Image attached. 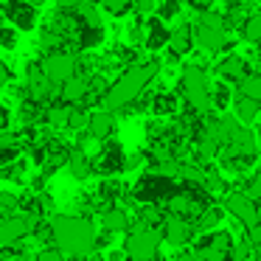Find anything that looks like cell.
<instances>
[{
  "label": "cell",
  "instance_id": "cell-1",
  "mask_svg": "<svg viewBox=\"0 0 261 261\" xmlns=\"http://www.w3.org/2000/svg\"><path fill=\"white\" fill-rule=\"evenodd\" d=\"M51 236L54 244L62 255H73V258H82V255H90L93 247H96V230L87 219H79V216H54L51 219Z\"/></svg>",
  "mask_w": 261,
  "mask_h": 261
},
{
  "label": "cell",
  "instance_id": "cell-2",
  "mask_svg": "<svg viewBox=\"0 0 261 261\" xmlns=\"http://www.w3.org/2000/svg\"><path fill=\"white\" fill-rule=\"evenodd\" d=\"M158 70H160L158 62H143V65L129 68L107 93H104V110H107V113H115V110H124L126 104H132L141 96L143 87L158 76Z\"/></svg>",
  "mask_w": 261,
  "mask_h": 261
},
{
  "label": "cell",
  "instance_id": "cell-3",
  "mask_svg": "<svg viewBox=\"0 0 261 261\" xmlns=\"http://www.w3.org/2000/svg\"><path fill=\"white\" fill-rule=\"evenodd\" d=\"M160 244H163V233L158 227H138L126 236L124 255L132 261H152L158 255Z\"/></svg>",
  "mask_w": 261,
  "mask_h": 261
},
{
  "label": "cell",
  "instance_id": "cell-4",
  "mask_svg": "<svg viewBox=\"0 0 261 261\" xmlns=\"http://www.w3.org/2000/svg\"><path fill=\"white\" fill-rule=\"evenodd\" d=\"M182 93H186L188 104L194 110H199V113H205L211 107V87H208V76H205L202 68L188 65L182 70Z\"/></svg>",
  "mask_w": 261,
  "mask_h": 261
},
{
  "label": "cell",
  "instance_id": "cell-5",
  "mask_svg": "<svg viewBox=\"0 0 261 261\" xmlns=\"http://www.w3.org/2000/svg\"><path fill=\"white\" fill-rule=\"evenodd\" d=\"M40 70H42V76L57 87V85H65L68 79H73V76H76V59L70 57V54L54 51V54H48V57L42 59Z\"/></svg>",
  "mask_w": 261,
  "mask_h": 261
},
{
  "label": "cell",
  "instance_id": "cell-6",
  "mask_svg": "<svg viewBox=\"0 0 261 261\" xmlns=\"http://www.w3.org/2000/svg\"><path fill=\"white\" fill-rule=\"evenodd\" d=\"M197 42L199 48H205V51H222V48L227 45V34H225V25H222L219 17H214V14H205L202 23L197 25Z\"/></svg>",
  "mask_w": 261,
  "mask_h": 261
},
{
  "label": "cell",
  "instance_id": "cell-7",
  "mask_svg": "<svg viewBox=\"0 0 261 261\" xmlns=\"http://www.w3.org/2000/svg\"><path fill=\"white\" fill-rule=\"evenodd\" d=\"M0 12H3V17L12 20L14 29H20V31H31L37 25V12L29 0H6V6Z\"/></svg>",
  "mask_w": 261,
  "mask_h": 261
},
{
  "label": "cell",
  "instance_id": "cell-8",
  "mask_svg": "<svg viewBox=\"0 0 261 261\" xmlns=\"http://www.w3.org/2000/svg\"><path fill=\"white\" fill-rule=\"evenodd\" d=\"M230 255H233V242H230V233H225V230L211 236L197 250V261H227Z\"/></svg>",
  "mask_w": 261,
  "mask_h": 261
},
{
  "label": "cell",
  "instance_id": "cell-9",
  "mask_svg": "<svg viewBox=\"0 0 261 261\" xmlns=\"http://www.w3.org/2000/svg\"><path fill=\"white\" fill-rule=\"evenodd\" d=\"M225 208H227V214L236 216L242 225H247V227L258 225V208H255V202H253V199H247L242 191H239V194H227V197H225Z\"/></svg>",
  "mask_w": 261,
  "mask_h": 261
},
{
  "label": "cell",
  "instance_id": "cell-10",
  "mask_svg": "<svg viewBox=\"0 0 261 261\" xmlns=\"http://www.w3.org/2000/svg\"><path fill=\"white\" fill-rule=\"evenodd\" d=\"M34 227V219H25V216H9V219L0 222V247H9V244L25 239Z\"/></svg>",
  "mask_w": 261,
  "mask_h": 261
},
{
  "label": "cell",
  "instance_id": "cell-11",
  "mask_svg": "<svg viewBox=\"0 0 261 261\" xmlns=\"http://www.w3.org/2000/svg\"><path fill=\"white\" fill-rule=\"evenodd\" d=\"M163 239L169 244H174V247H180V244H186L188 239H191V233H194V227L188 225L186 219H180V216H171V219H166V225H163Z\"/></svg>",
  "mask_w": 261,
  "mask_h": 261
},
{
  "label": "cell",
  "instance_id": "cell-12",
  "mask_svg": "<svg viewBox=\"0 0 261 261\" xmlns=\"http://www.w3.org/2000/svg\"><path fill=\"white\" fill-rule=\"evenodd\" d=\"M113 126H115V118H113V113H107V110H98V113L87 115V129H90V135L98 138V141L110 138Z\"/></svg>",
  "mask_w": 261,
  "mask_h": 261
},
{
  "label": "cell",
  "instance_id": "cell-13",
  "mask_svg": "<svg viewBox=\"0 0 261 261\" xmlns=\"http://www.w3.org/2000/svg\"><path fill=\"white\" fill-rule=\"evenodd\" d=\"M166 45L171 48V54H174V57H182V54H188V51H191V45H194L191 29H188L186 23L177 25L174 31H169V42H166Z\"/></svg>",
  "mask_w": 261,
  "mask_h": 261
},
{
  "label": "cell",
  "instance_id": "cell-14",
  "mask_svg": "<svg viewBox=\"0 0 261 261\" xmlns=\"http://www.w3.org/2000/svg\"><path fill=\"white\" fill-rule=\"evenodd\" d=\"M87 90H90L87 79L73 76V79H68L62 85V101L65 104H82V101H85V96H87Z\"/></svg>",
  "mask_w": 261,
  "mask_h": 261
},
{
  "label": "cell",
  "instance_id": "cell-15",
  "mask_svg": "<svg viewBox=\"0 0 261 261\" xmlns=\"http://www.w3.org/2000/svg\"><path fill=\"white\" fill-rule=\"evenodd\" d=\"M166 42H169V31H166L163 20L149 17V23H146V48L158 51V48H163Z\"/></svg>",
  "mask_w": 261,
  "mask_h": 261
},
{
  "label": "cell",
  "instance_id": "cell-16",
  "mask_svg": "<svg viewBox=\"0 0 261 261\" xmlns=\"http://www.w3.org/2000/svg\"><path fill=\"white\" fill-rule=\"evenodd\" d=\"M101 225L107 233H121V230H129V216H126V211L121 208H110L101 214Z\"/></svg>",
  "mask_w": 261,
  "mask_h": 261
},
{
  "label": "cell",
  "instance_id": "cell-17",
  "mask_svg": "<svg viewBox=\"0 0 261 261\" xmlns=\"http://www.w3.org/2000/svg\"><path fill=\"white\" fill-rule=\"evenodd\" d=\"M68 169H70V174L76 177V180H85L87 174H90V158H87L82 149H76V152H70V158H68Z\"/></svg>",
  "mask_w": 261,
  "mask_h": 261
},
{
  "label": "cell",
  "instance_id": "cell-18",
  "mask_svg": "<svg viewBox=\"0 0 261 261\" xmlns=\"http://www.w3.org/2000/svg\"><path fill=\"white\" fill-rule=\"evenodd\" d=\"M239 98H250V101L261 98V79L255 73H247L239 79Z\"/></svg>",
  "mask_w": 261,
  "mask_h": 261
},
{
  "label": "cell",
  "instance_id": "cell-19",
  "mask_svg": "<svg viewBox=\"0 0 261 261\" xmlns=\"http://www.w3.org/2000/svg\"><path fill=\"white\" fill-rule=\"evenodd\" d=\"M219 73L225 76V79L239 82L242 76H247V65H244L242 57H227L225 62H219Z\"/></svg>",
  "mask_w": 261,
  "mask_h": 261
},
{
  "label": "cell",
  "instance_id": "cell-20",
  "mask_svg": "<svg viewBox=\"0 0 261 261\" xmlns=\"http://www.w3.org/2000/svg\"><path fill=\"white\" fill-rule=\"evenodd\" d=\"M258 115V101H250V98H236V121L242 126H250Z\"/></svg>",
  "mask_w": 261,
  "mask_h": 261
},
{
  "label": "cell",
  "instance_id": "cell-21",
  "mask_svg": "<svg viewBox=\"0 0 261 261\" xmlns=\"http://www.w3.org/2000/svg\"><path fill=\"white\" fill-rule=\"evenodd\" d=\"M104 40V29L101 25H82L79 29V45L82 48H93Z\"/></svg>",
  "mask_w": 261,
  "mask_h": 261
},
{
  "label": "cell",
  "instance_id": "cell-22",
  "mask_svg": "<svg viewBox=\"0 0 261 261\" xmlns=\"http://www.w3.org/2000/svg\"><path fill=\"white\" fill-rule=\"evenodd\" d=\"M242 37L247 42H258V37H261V17L258 14H250L247 17V23L242 25Z\"/></svg>",
  "mask_w": 261,
  "mask_h": 261
},
{
  "label": "cell",
  "instance_id": "cell-23",
  "mask_svg": "<svg viewBox=\"0 0 261 261\" xmlns=\"http://www.w3.org/2000/svg\"><path fill=\"white\" fill-rule=\"evenodd\" d=\"M68 113H70V107H59V104H54L51 110H48V124L51 126H68Z\"/></svg>",
  "mask_w": 261,
  "mask_h": 261
},
{
  "label": "cell",
  "instance_id": "cell-24",
  "mask_svg": "<svg viewBox=\"0 0 261 261\" xmlns=\"http://www.w3.org/2000/svg\"><path fill=\"white\" fill-rule=\"evenodd\" d=\"M158 14H160L158 20L177 17V14H180V0H163V3H160V9H158Z\"/></svg>",
  "mask_w": 261,
  "mask_h": 261
},
{
  "label": "cell",
  "instance_id": "cell-25",
  "mask_svg": "<svg viewBox=\"0 0 261 261\" xmlns=\"http://www.w3.org/2000/svg\"><path fill=\"white\" fill-rule=\"evenodd\" d=\"M110 14H126L132 9V0H101Z\"/></svg>",
  "mask_w": 261,
  "mask_h": 261
},
{
  "label": "cell",
  "instance_id": "cell-26",
  "mask_svg": "<svg viewBox=\"0 0 261 261\" xmlns=\"http://www.w3.org/2000/svg\"><path fill=\"white\" fill-rule=\"evenodd\" d=\"M177 174H180L182 180H188V182H197V186H202V182H205V174L199 169H191V166H180Z\"/></svg>",
  "mask_w": 261,
  "mask_h": 261
},
{
  "label": "cell",
  "instance_id": "cell-27",
  "mask_svg": "<svg viewBox=\"0 0 261 261\" xmlns=\"http://www.w3.org/2000/svg\"><path fill=\"white\" fill-rule=\"evenodd\" d=\"M68 126L70 129H82V126H87V113L82 107H76V110H70L68 113Z\"/></svg>",
  "mask_w": 261,
  "mask_h": 261
},
{
  "label": "cell",
  "instance_id": "cell-28",
  "mask_svg": "<svg viewBox=\"0 0 261 261\" xmlns=\"http://www.w3.org/2000/svg\"><path fill=\"white\" fill-rule=\"evenodd\" d=\"M171 110H174V96L160 93V96L154 98V113H171Z\"/></svg>",
  "mask_w": 261,
  "mask_h": 261
},
{
  "label": "cell",
  "instance_id": "cell-29",
  "mask_svg": "<svg viewBox=\"0 0 261 261\" xmlns=\"http://www.w3.org/2000/svg\"><path fill=\"white\" fill-rule=\"evenodd\" d=\"M219 146H222V143L216 141V138L205 135V138H202V143H199V152H202L205 158H211V154H216V152H219Z\"/></svg>",
  "mask_w": 261,
  "mask_h": 261
},
{
  "label": "cell",
  "instance_id": "cell-30",
  "mask_svg": "<svg viewBox=\"0 0 261 261\" xmlns=\"http://www.w3.org/2000/svg\"><path fill=\"white\" fill-rule=\"evenodd\" d=\"M14 45H17V34H14V29L0 25V48H14Z\"/></svg>",
  "mask_w": 261,
  "mask_h": 261
},
{
  "label": "cell",
  "instance_id": "cell-31",
  "mask_svg": "<svg viewBox=\"0 0 261 261\" xmlns=\"http://www.w3.org/2000/svg\"><path fill=\"white\" fill-rule=\"evenodd\" d=\"M219 219H222L219 211H216V208H208V211H205V216L199 219V227H211V225H216Z\"/></svg>",
  "mask_w": 261,
  "mask_h": 261
},
{
  "label": "cell",
  "instance_id": "cell-32",
  "mask_svg": "<svg viewBox=\"0 0 261 261\" xmlns=\"http://www.w3.org/2000/svg\"><path fill=\"white\" fill-rule=\"evenodd\" d=\"M34 261H62V253H59L57 247H48V250H42Z\"/></svg>",
  "mask_w": 261,
  "mask_h": 261
},
{
  "label": "cell",
  "instance_id": "cell-33",
  "mask_svg": "<svg viewBox=\"0 0 261 261\" xmlns=\"http://www.w3.org/2000/svg\"><path fill=\"white\" fill-rule=\"evenodd\" d=\"M211 101H214L216 107H225V104H227V90H225V87H216V93L211 96Z\"/></svg>",
  "mask_w": 261,
  "mask_h": 261
},
{
  "label": "cell",
  "instance_id": "cell-34",
  "mask_svg": "<svg viewBox=\"0 0 261 261\" xmlns=\"http://www.w3.org/2000/svg\"><path fill=\"white\" fill-rule=\"evenodd\" d=\"M132 6H135L141 14H149L154 9V0H132Z\"/></svg>",
  "mask_w": 261,
  "mask_h": 261
},
{
  "label": "cell",
  "instance_id": "cell-35",
  "mask_svg": "<svg viewBox=\"0 0 261 261\" xmlns=\"http://www.w3.org/2000/svg\"><path fill=\"white\" fill-rule=\"evenodd\" d=\"M9 82H12V70H9V65L0 62V87H6Z\"/></svg>",
  "mask_w": 261,
  "mask_h": 261
},
{
  "label": "cell",
  "instance_id": "cell-36",
  "mask_svg": "<svg viewBox=\"0 0 261 261\" xmlns=\"http://www.w3.org/2000/svg\"><path fill=\"white\" fill-rule=\"evenodd\" d=\"M188 6L191 9H199V12H205V9H211V3H214V0H186Z\"/></svg>",
  "mask_w": 261,
  "mask_h": 261
},
{
  "label": "cell",
  "instance_id": "cell-37",
  "mask_svg": "<svg viewBox=\"0 0 261 261\" xmlns=\"http://www.w3.org/2000/svg\"><path fill=\"white\" fill-rule=\"evenodd\" d=\"M126 255H124V250H115V253H110V261H124Z\"/></svg>",
  "mask_w": 261,
  "mask_h": 261
},
{
  "label": "cell",
  "instance_id": "cell-38",
  "mask_svg": "<svg viewBox=\"0 0 261 261\" xmlns=\"http://www.w3.org/2000/svg\"><path fill=\"white\" fill-rule=\"evenodd\" d=\"M57 3H59V6H62V9H73L76 3H79V0H57Z\"/></svg>",
  "mask_w": 261,
  "mask_h": 261
},
{
  "label": "cell",
  "instance_id": "cell-39",
  "mask_svg": "<svg viewBox=\"0 0 261 261\" xmlns=\"http://www.w3.org/2000/svg\"><path fill=\"white\" fill-rule=\"evenodd\" d=\"M174 261H197V255H191V253H180Z\"/></svg>",
  "mask_w": 261,
  "mask_h": 261
},
{
  "label": "cell",
  "instance_id": "cell-40",
  "mask_svg": "<svg viewBox=\"0 0 261 261\" xmlns=\"http://www.w3.org/2000/svg\"><path fill=\"white\" fill-rule=\"evenodd\" d=\"M3 126H6V110L0 107V129H3Z\"/></svg>",
  "mask_w": 261,
  "mask_h": 261
},
{
  "label": "cell",
  "instance_id": "cell-41",
  "mask_svg": "<svg viewBox=\"0 0 261 261\" xmlns=\"http://www.w3.org/2000/svg\"><path fill=\"white\" fill-rule=\"evenodd\" d=\"M29 3H31V6H34V3H37V6H40V3H45V0H29Z\"/></svg>",
  "mask_w": 261,
  "mask_h": 261
}]
</instances>
